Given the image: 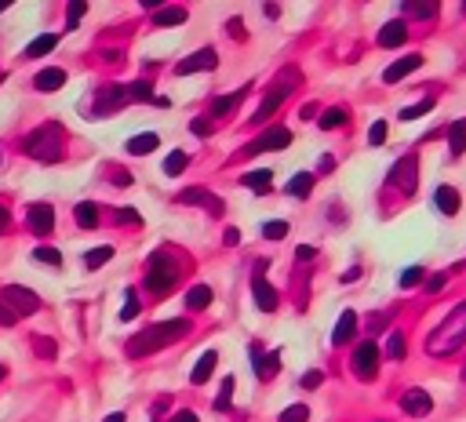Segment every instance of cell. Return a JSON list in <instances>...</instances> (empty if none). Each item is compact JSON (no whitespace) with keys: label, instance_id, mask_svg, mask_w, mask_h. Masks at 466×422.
I'll return each instance as SVG.
<instances>
[{"label":"cell","instance_id":"cell-1","mask_svg":"<svg viewBox=\"0 0 466 422\" xmlns=\"http://www.w3.org/2000/svg\"><path fill=\"white\" fill-rule=\"evenodd\" d=\"M466 346V303H459L441 324L438 331H430V339H426V353L430 357H448L455 350Z\"/></svg>","mask_w":466,"mask_h":422},{"label":"cell","instance_id":"cell-2","mask_svg":"<svg viewBox=\"0 0 466 422\" xmlns=\"http://www.w3.org/2000/svg\"><path fill=\"white\" fill-rule=\"evenodd\" d=\"M186 331H190V320H182V317H175V320H161V324H149L146 331H139V335L128 342V353H132V357L157 353V350H164L168 342L182 339Z\"/></svg>","mask_w":466,"mask_h":422},{"label":"cell","instance_id":"cell-3","mask_svg":"<svg viewBox=\"0 0 466 422\" xmlns=\"http://www.w3.org/2000/svg\"><path fill=\"white\" fill-rule=\"evenodd\" d=\"M26 153L33 161L55 164L62 157V128L55 124V120H48V124H41L37 131H29L26 135Z\"/></svg>","mask_w":466,"mask_h":422},{"label":"cell","instance_id":"cell-4","mask_svg":"<svg viewBox=\"0 0 466 422\" xmlns=\"http://www.w3.org/2000/svg\"><path fill=\"white\" fill-rule=\"evenodd\" d=\"M179 281V262L168 255V251H157V255H149L146 262V291L153 295H168Z\"/></svg>","mask_w":466,"mask_h":422},{"label":"cell","instance_id":"cell-5","mask_svg":"<svg viewBox=\"0 0 466 422\" xmlns=\"http://www.w3.org/2000/svg\"><path fill=\"white\" fill-rule=\"evenodd\" d=\"M0 298H4V303L11 306L15 317H29V313L41 310V298L29 291V288H22V284H8L4 291H0Z\"/></svg>","mask_w":466,"mask_h":422},{"label":"cell","instance_id":"cell-6","mask_svg":"<svg viewBox=\"0 0 466 422\" xmlns=\"http://www.w3.org/2000/svg\"><path fill=\"white\" fill-rule=\"evenodd\" d=\"M390 183L397 186V190H405V193H415V186H419V157L412 153V157H401L393 168H390Z\"/></svg>","mask_w":466,"mask_h":422},{"label":"cell","instance_id":"cell-7","mask_svg":"<svg viewBox=\"0 0 466 422\" xmlns=\"http://www.w3.org/2000/svg\"><path fill=\"white\" fill-rule=\"evenodd\" d=\"M288 142H292V131H288V128H266L259 139H252V142L244 146V157H259L263 149H285Z\"/></svg>","mask_w":466,"mask_h":422},{"label":"cell","instance_id":"cell-8","mask_svg":"<svg viewBox=\"0 0 466 422\" xmlns=\"http://www.w3.org/2000/svg\"><path fill=\"white\" fill-rule=\"evenodd\" d=\"M215 66H219V51H215V48H201V51H194L190 58H182V63L175 66V73H179V77H190V73L215 70Z\"/></svg>","mask_w":466,"mask_h":422},{"label":"cell","instance_id":"cell-9","mask_svg":"<svg viewBox=\"0 0 466 422\" xmlns=\"http://www.w3.org/2000/svg\"><path fill=\"white\" fill-rule=\"evenodd\" d=\"M376 368H379V346L371 342V339H364V342L354 350V372H357L361 379H371V375H376Z\"/></svg>","mask_w":466,"mask_h":422},{"label":"cell","instance_id":"cell-10","mask_svg":"<svg viewBox=\"0 0 466 422\" xmlns=\"http://www.w3.org/2000/svg\"><path fill=\"white\" fill-rule=\"evenodd\" d=\"M132 102V95H128V87H102V92L95 95V106H91V109H95L99 117H106V113H113V109H120V106H128Z\"/></svg>","mask_w":466,"mask_h":422},{"label":"cell","instance_id":"cell-11","mask_svg":"<svg viewBox=\"0 0 466 422\" xmlns=\"http://www.w3.org/2000/svg\"><path fill=\"white\" fill-rule=\"evenodd\" d=\"M26 222H29V229H33L37 237H48L55 229V207L51 204H29Z\"/></svg>","mask_w":466,"mask_h":422},{"label":"cell","instance_id":"cell-12","mask_svg":"<svg viewBox=\"0 0 466 422\" xmlns=\"http://www.w3.org/2000/svg\"><path fill=\"white\" fill-rule=\"evenodd\" d=\"M259 266L266 269V262H259ZM263 269H259V274L252 277V295H255V306H259V310L273 313V310H277V291H273V284L263 277Z\"/></svg>","mask_w":466,"mask_h":422},{"label":"cell","instance_id":"cell-13","mask_svg":"<svg viewBox=\"0 0 466 422\" xmlns=\"http://www.w3.org/2000/svg\"><path fill=\"white\" fill-rule=\"evenodd\" d=\"M179 204H201V207H208L211 215H223L226 211V204L215 197V193H208V190H201V186H194V190H182L179 193Z\"/></svg>","mask_w":466,"mask_h":422},{"label":"cell","instance_id":"cell-14","mask_svg":"<svg viewBox=\"0 0 466 422\" xmlns=\"http://www.w3.org/2000/svg\"><path fill=\"white\" fill-rule=\"evenodd\" d=\"M408 40V22L405 18H393L379 29V48H401Z\"/></svg>","mask_w":466,"mask_h":422},{"label":"cell","instance_id":"cell-15","mask_svg":"<svg viewBox=\"0 0 466 422\" xmlns=\"http://www.w3.org/2000/svg\"><path fill=\"white\" fill-rule=\"evenodd\" d=\"M419 66H423V55H405V58H397L393 66H386L383 80H386V84H397V80H405L408 73H415Z\"/></svg>","mask_w":466,"mask_h":422},{"label":"cell","instance_id":"cell-16","mask_svg":"<svg viewBox=\"0 0 466 422\" xmlns=\"http://www.w3.org/2000/svg\"><path fill=\"white\" fill-rule=\"evenodd\" d=\"M401 408H405L408 415H415V418H423V415L433 411V401H430L426 389H408V394L401 397Z\"/></svg>","mask_w":466,"mask_h":422},{"label":"cell","instance_id":"cell-17","mask_svg":"<svg viewBox=\"0 0 466 422\" xmlns=\"http://www.w3.org/2000/svg\"><path fill=\"white\" fill-rule=\"evenodd\" d=\"M252 368L259 379H273L277 372H281V357L277 353H263L259 346H252Z\"/></svg>","mask_w":466,"mask_h":422},{"label":"cell","instance_id":"cell-18","mask_svg":"<svg viewBox=\"0 0 466 422\" xmlns=\"http://www.w3.org/2000/svg\"><path fill=\"white\" fill-rule=\"evenodd\" d=\"M285 99H288V87H285V84L270 87V95H266V99L259 102V109H255V117H252V120H255V124H263V120H270V117H273V109L281 106Z\"/></svg>","mask_w":466,"mask_h":422},{"label":"cell","instance_id":"cell-19","mask_svg":"<svg viewBox=\"0 0 466 422\" xmlns=\"http://www.w3.org/2000/svg\"><path fill=\"white\" fill-rule=\"evenodd\" d=\"M215 364H219V353H215V350H204V353H201V360L194 364V372H190V382H194V386H204V382L211 379Z\"/></svg>","mask_w":466,"mask_h":422},{"label":"cell","instance_id":"cell-20","mask_svg":"<svg viewBox=\"0 0 466 422\" xmlns=\"http://www.w3.org/2000/svg\"><path fill=\"white\" fill-rule=\"evenodd\" d=\"M433 207H438L441 215H455L459 211V190L455 186H438L433 190Z\"/></svg>","mask_w":466,"mask_h":422},{"label":"cell","instance_id":"cell-21","mask_svg":"<svg viewBox=\"0 0 466 422\" xmlns=\"http://www.w3.org/2000/svg\"><path fill=\"white\" fill-rule=\"evenodd\" d=\"M354 331H357V313H354V310H346L343 317H339L335 331H332V342H335V346H346Z\"/></svg>","mask_w":466,"mask_h":422},{"label":"cell","instance_id":"cell-22","mask_svg":"<svg viewBox=\"0 0 466 422\" xmlns=\"http://www.w3.org/2000/svg\"><path fill=\"white\" fill-rule=\"evenodd\" d=\"M270 178H273V171H248V175H240V186L244 190H252V193H270L273 190V183H270Z\"/></svg>","mask_w":466,"mask_h":422},{"label":"cell","instance_id":"cell-23","mask_svg":"<svg viewBox=\"0 0 466 422\" xmlns=\"http://www.w3.org/2000/svg\"><path fill=\"white\" fill-rule=\"evenodd\" d=\"M62 84H66V70H41V73L33 77L37 92H58Z\"/></svg>","mask_w":466,"mask_h":422},{"label":"cell","instance_id":"cell-24","mask_svg":"<svg viewBox=\"0 0 466 422\" xmlns=\"http://www.w3.org/2000/svg\"><path fill=\"white\" fill-rule=\"evenodd\" d=\"M157 146H161V139H157V135H153V131H142V135L128 139V153H135V157H146V153H153Z\"/></svg>","mask_w":466,"mask_h":422},{"label":"cell","instance_id":"cell-25","mask_svg":"<svg viewBox=\"0 0 466 422\" xmlns=\"http://www.w3.org/2000/svg\"><path fill=\"white\" fill-rule=\"evenodd\" d=\"M448 149H452V157H462V153H466V120H452V128H448Z\"/></svg>","mask_w":466,"mask_h":422},{"label":"cell","instance_id":"cell-26","mask_svg":"<svg viewBox=\"0 0 466 422\" xmlns=\"http://www.w3.org/2000/svg\"><path fill=\"white\" fill-rule=\"evenodd\" d=\"M77 226H80V229H95V226H99V207L91 204V200H80V204H77Z\"/></svg>","mask_w":466,"mask_h":422},{"label":"cell","instance_id":"cell-27","mask_svg":"<svg viewBox=\"0 0 466 422\" xmlns=\"http://www.w3.org/2000/svg\"><path fill=\"white\" fill-rule=\"evenodd\" d=\"M309 190H314V175H306V171H299L288 183V197H295V200H306Z\"/></svg>","mask_w":466,"mask_h":422},{"label":"cell","instance_id":"cell-28","mask_svg":"<svg viewBox=\"0 0 466 422\" xmlns=\"http://www.w3.org/2000/svg\"><path fill=\"white\" fill-rule=\"evenodd\" d=\"M186 306H190V310H204V306H211V288H208V284H194L190 295H186Z\"/></svg>","mask_w":466,"mask_h":422},{"label":"cell","instance_id":"cell-29","mask_svg":"<svg viewBox=\"0 0 466 422\" xmlns=\"http://www.w3.org/2000/svg\"><path fill=\"white\" fill-rule=\"evenodd\" d=\"M240 99H244V92H230V95H219V99L211 102V117H215V120H219V117H226V113H230V109H233V106H237Z\"/></svg>","mask_w":466,"mask_h":422},{"label":"cell","instance_id":"cell-30","mask_svg":"<svg viewBox=\"0 0 466 422\" xmlns=\"http://www.w3.org/2000/svg\"><path fill=\"white\" fill-rule=\"evenodd\" d=\"M186 22V8H161L153 11V26H179Z\"/></svg>","mask_w":466,"mask_h":422},{"label":"cell","instance_id":"cell-31","mask_svg":"<svg viewBox=\"0 0 466 422\" xmlns=\"http://www.w3.org/2000/svg\"><path fill=\"white\" fill-rule=\"evenodd\" d=\"M55 44H58V33H44V37H37L33 44L26 48V55H29V58H41V55H48Z\"/></svg>","mask_w":466,"mask_h":422},{"label":"cell","instance_id":"cell-32","mask_svg":"<svg viewBox=\"0 0 466 422\" xmlns=\"http://www.w3.org/2000/svg\"><path fill=\"white\" fill-rule=\"evenodd\" d=\"M343 124H346V109H343V106H332V109H324V113H321V128H324V131L343 128Z\"/></svg>","mask_w":466,"mask_h":422},{"label":"cell","instance_id":"cell-33","mask_svg":"<svg viewBox=\"0 0 466 422\" xmlns=\"http://www.w3.org/2000/svg\"><path fill=\"white\" fill-rule=\"evenodd\" d=\"M401 11H405L408 18H433V15H438V4H426V0H415V4H401Z\"/></svg>","mask_w":466,"mask_h":422},{"label":"cell","instance_id":"cell-34","mask_svg":"<svg viewBox=\"0 0 466 422\" xmlns=\"http://www.w3.org/2000/svg\"><path fill=\"white\" fill-rule=\"evenodd\" d=\"M110 259H113V248L102 244V248H91V251L84 255V266H88V269H99V266H106Z\"/></svg>","mask_w":466,"mask_h":422},{"label":"cell","instance_id":"cell-35","mask_svg":"<svg viewBox=\"0 0 466 422\" xmlns=\"http://www.w3.org/2000/svg\"><path fill=\"white\" fill-rule=\"evenodd\" d=\"M186 164H190V157H186L182 149H175V153H168V161H164V171L175 178V175H182V171H186Z\"/></svg>","mask_w":466,"mask_h":422},{"label":"cell","instance_id":"cell-36","mask_svg":"<svg viewBox=\"0 0 466 422\" xmlns=\"http://www.w3.org/2000/svg\"><path fill=\"white\" fill-rule=\"evenodd\" d=\"M233 386H237V379H233V375H226V379H223V389H219V397H215V411H226V408H230Z\"/></svg>","mask_w":466,"mask_h":422},{"label":"cell","instance_id":"cell-37","mask_svg":"<svg viewBox=\"0 0 466 422\" xmlns=\"http://www.w3.org/2000/svg\"><path fill=\"white\" fill-rule=\"evenodd\" d=\"M128 95H132V102H153V87L146 80H135V84H128Z\"/></svg>","mask_w":466,"mask_h":422},{"label":"cell","instance_id":"cell-38","mask_svg":"<svg viewBox=\"0 0 466 422\" xmlns=\"http://www.w3.org/2000/svg\"><path fill=\"white\" fill-rule=\"evenodd\" d=\"M386 357H390V360L405 357V335H401V331H393V335L386 339Z\"/></svg>","mask_w":466,"mask_h":422},{"label":"cell","instance_id":"cell-39","mask_svg":"<svg viewBox=\"0 0 466 422\" xmlns=\"http://www.w3.org/2000/svg\"><path fill=\"white\" fill-rule=\"evenodd\" d=\"M430 109H433V99H423V102H415V106L401 109V120H415V117H423V113H430Z\"/></svg>","mask_w":466,"mask_h":422},{"label":"cell","instance_id":"cell-40","mask_svg":"<svg viewBox=\"0 0 466 422\" xmlns=\"http://www.w3.org/2000/svg\"><path fill=\"white\" fill-rule=\"evenodd\" d=\"M263 237H270V240H281V237H288V222H281V219L263 222Z\"/></svg>","mask_w":466,"mask_h":422},{"label":"cell","instance_id":"cell-41","mask_svg":"<svg viewBox=\"0 0 466 422\" xmlns=\"http://www.w3.org/2000/svg\"><path fill=\"white\" fill-rule=\"evenodd\" d=\"M33 259H37V262H44V266H62V255H58L55 248H44V244H41V248H33Z\"/></svg>","mask_w":466,"mask_h":422},{"label":"cell","instance_id":"cell-42","mask_svg":"<svg viewBox=\"0 0 466 422\" xmlns=\"http://www.w3.org/2000/svg\"><path fill=\"white\" fill-rule=\"evenodd\" d=\"M309 418V408L306 404H292V408H285V415H281V422H306Z\"/></svg>","mask_w":466,"mask_h":422},{"label":"cell","instance_id":"cell-43","mask_svg":"<svg viewBox=\"0 0 466 422\" xmlns=\"http://www.w3.org/2000/svg\"><path fill=\"white\" fill-rule=\"evenodd\" d=\"M135 317H139V295L128 291V303H124V310H120V320H135Z\"/></svg>","mask_w":466,"mask_h":422},{"label":"cell","instance_id":"cell-44","mask_svg":"<svg viewBox=\"0 0 466 422\" xmlns=\"http://www.w3.org/2000/svg\"><path fill=\"white\" fill-rule=\"evenodd\" d=\"M368 142H371V146H383V142H386V120H376V124H371Z\"/></svg>","mask_w":466,"mask_h":422},{"label":"cell","instance_id":"cell-45","mask_svg":"<svg viewBox=\"0 0 466 422\" xmlns=\"http://www.w3.org/2000/svg\"><path fill=\"white\" fill-rule=\"evenodd\" d=\"M419 281H423V266H412V269L401 274V288H415Z\"/></svg>","mask_w":466,"mask_h":422},{"label":"cell","instance_id":"cell-46","mask_svg":"<svg viewBox=\"0 0 466 422\" xmlns=\"http://www.w3.org/2000/svg\"><path fill=\"white\" fill-rule=\"evenodd\" d=\"M321 382H324V372H306V375H302V382H299V386H302V389H317V386H321Z\"/></svg>","mask_w":466,"mask_h":422},{"label":"cell","instance_id":"cell-47","mask_svg":"<svg viewBox=\"0 0 466 422\" xmlns=\"http://www.w3.org/2000/svg\"><path fill=\"white\" fill-rule=\"evenodd\" d=\"M84 11H88V4H70V11H66V26L73 29V26L80 22V15H84Z\"/></svg>","mask_w":466,"mask_h":422},{"label":"cell","instance_id":"cell-48","mask_svg":"<svg viewBox=\"0 0 466 422\" xmlns=\"http://www.w3.org/2000/svg\"><path fill=\"white\" fill-rule=\"evenodd\" d=\"M33 350H37L41 357H48V360L55 357V342H51V339H33Z\"/></svg>","mask_w":466,"mask_h":422},{"label":"cell","instance_id":"cell-49","mask_svg":"<svg viewBox=\"0 0 466 422\" xmlns=\"http://www.w3.org/2000/svg\"><path fill=\"white\" fill-rule=\"evenodd\" d=\"M117 222H132L135 226L139 222V211L135 207H117Z\"/></svg>","mask_w":466,"mask_h":422},{"label":"cell","instance_id":"cell-50","mask_svg":"<svg viewBox=\"0 0 466 422\" xmlns=\"http://www.w3.org/2000/svg\"><path fill=\"white\" fill-rule=\"evenodd\" d=\"M15 320H18V317L11 313V306L4 303V298H0V324H4V328H8V324H15Z\"/></svg>","mask_w":466,"mask_h":422},{"label":"cell","instance_id":"cell-51","mask_svg":"<svg viewBox=\"0 0 466 422\" xmlns=\"http://www.w3.org/2000/svg\"><path fill=\"white\" fill-rule=\"evenodd\" d=\"M295 259H299V262H309V259H317V248L302 244V248H295Z\"/></svg>","mask_w":466,"mask_h":422},{"label":"cell","instance_id":"cell-52","mask_svg":"<svg viewBox=\"0 0 466 422\" xmlns=\"http://www.w3.org/2000/svg\"><path fill=\"white\" fill-rule=\"evenodd\" d=\"M223 240H226L230 248H233V244H240V229H237V226H230V229L223 233Z\"/></svg>","mask_w":466,"mask_h":422},{"label":"cell","instance_id":"cell-53","mask_svg":"<svg viewBox=\"0 0 466 422\" xmlns=\"http://www.w3.org/2000/svg\"><path fill=\"white\" fill-rule=\"evenodd\" d=\"M168 422H197V411H175Z\"/></svg>","mask_w":466,"mask_h":422},{"label":"cell","instance_id":"cell-54","mask_svg":"<svg viewBox=\"0 0 466 422\" xmlns=\"http://www.w3.org/2000/svg\"><path fill=\"white\" fill-rule=\"evenodd\" d=\"M441 288H445V277H441V274L426 281V291H441Z\"/></svg>","mask_w":466,"mask_h":422},{"label":"cell","instance_id":"cell-55","mask_svg":"<svg viewBox=\"0 0 466 422\" xmlns=\"http://www.w3.org/2000/svg\"><path fill=\"white\" fill-rule=\"evenodd\" d=\"M113 183H117V186H132V175H128V171H117Z\"/></svg>","mask_w":466,"mask_h":422},{"label":"cell","instance_id":"cell-56","mask_svg":"<svg viewBox=\"0 0 466 422\" xmlns=\"http://www.w3.org/2000/svg\"><path fill=\"white\" fill-rule=\"evenodd\" d=\"M8 222H11V215H8V207H4V204H0V233H4V229H8Z\"/></svg>","mask_w":466,"mask_h":422},{"label":"cell","instance_id":"cell-57","mask_svg":"<svg viewBox=\"0 0 466 422\" xmlns=\"http://www.w3.org/2000/svg\"><path fill=\"white\" fill-rule=\"evenodd\" d=\"M190 131H194V135H208V124H201V120H194V124H190Z\"/></svg>","mask_w":466,"mask_h":422},{"label":"cell","instance_id":"cell-58","mask_svg":"<svg viewBox=\"0 0 466 422\" xmlns=\"http://www.w3.org/2000/svg\"><path fill=\"white\" fill-rule=\"evenodd\" d=\"M106 422H124V415H120V411H117V415H110V418H106Z\"/></svg>","mask_w":466,"mask_h":422},{"label":"cell","instance_id":"cell-59","mask_svg":"<svg viewBox=\"0 0 466 422\" xmlns=\"http://www.w3.org/2000/svg\"><path fill=\"white\" fill-rule=\"evenodd\" d=\"M4 375H8V368H0V379H4Z\"/></svg>","mask_w":466,"mask_h":422},{"label":"cell","instance_id":"cell-60","mask_svg":"<svg viewBox=\"0 0 466 422\" xmlns=\"http://www.w3.org/2000/svg\"><path fill=\"white\" fill-rule=\"evenodd\" d=\"M0 84H4V73H0Z\"/></svg>","mask_w":466,"mask_h":422}]
</instances>
